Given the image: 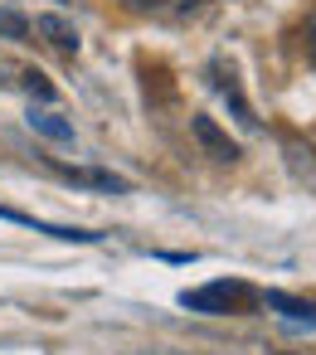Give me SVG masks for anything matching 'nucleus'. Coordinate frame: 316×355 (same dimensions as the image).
<instances>
[{
    "label": "nucleus",
    "mask_w": 316,
    "mask_h": 355,
    "mask_svg": "<svg viewBox=\"0 0 316 355\" xmlns=\"http://www.w3.org/2000/svg\"><path fill=\"white\" fill-rule=\"evenodd\" d=\"M243 302H248V287L243 282H204V287L180 292V306L185 311H200V316H229Z\"/></svg>",
    "instance_id": "nucleus-1"
},
{
    "label": "nucleus",
    "mask_w": 316,
    "mask_h": 355,
    "mask_svg": "<svg viewBox=\"0 0 316 355\" xmlns=\"http://www.w3.org/2000/svg\"><path fill=\"white\" fill-rule=\"evenodd\" d=\"M190 132H195V141L204 146V156H209V161H219V166H234V161L243 156V151H238V141H234L214 117H204V112H195V117H190Z\"/></svg>",
    "instance_id": "nucleus-2"
},
{
    "label": "nucleus",
    "mask_w": 316,
    "mask_h": 355,
    "mask_svg": "<svg viewBox=\"0 0 316 355\" xmlns=\"http://www.w3.org/2000/svg\"><path fill=\"white\" fill-rule=\"evenodd\" d=\"M40 40H49L54 49H64V54H78V30L64 20V15H35V25H30Z\"/></svg>",
    "instance_id": "nucleus-3"
},
{
    "label": "nucleus",
    "mask_w": 316,
    "mask_h": 355,
    "mask_svg": "<svg viewBox=\"0 0 316 355\" xmlns=\"http://www.w3.org/2000/svg\"><path fill=\"white\" fill-rule=\"evenodd\" d=\"M64 180H73V185H93V190H107V195H127L132 185L122 180V175H112V171H78V166H59V161H49Z\"/></svg>",
    "instance_id": "nucleus-4"
},
{
    "label": "nucleus",
    "mask_w": 316,
    "mask_h": 355,
    "mask_svg": "<svg viewBox=\"0 0 316 355\" xmlns=\"http://www.w3.org/2000/svg\"><path fill=\"white\" fill-rule=\"evenodd\" d=\"M272 311H282L287 321H306V326H316V302H301V297H292V292H267L263 297Z\"/></svg>",
    "instance_id": "nucleus-5"
},
{
    "label": "nucleus",
    "mask_w": 316,
    "mask_h": 355,
    "mask_svg": "<svg viewBox=\"0 0 316 355\" xmlns=\"http://www.w3.org/2000/svg\"><path fill=\"white\" fill-rule=\"evenodd\" d=\"M30 127H35L40 137H49V141H73V122H64V117H54V112H30Z\"/></svg>",
    "instance_id": "nucleus-6"
},
{
    "label": "nucleus",
    "mask_w": 316,
    "mask_h": 355,
    "mask_svg": "<svg viewBox=\"0 0 316 355\" xmlns=\"http://www.w3.org/2000/svg\"><path fill=\"white\" fill-rule=\"evenodd\" d=\"M20 83H25V93H30V98H40V103H54V83H49L44 73H35V69H30V73H20Z\"/></svg>",
    "instance_id": "nucleus-7"
},
{
    "label": "nucleus",
    "mask_w": 316,
    "mask_h": 355,
    "mask_svg": "<svg viewBox=\"0 0 316 355\" xmlns=\"http://www.w3.org/2000/svg\"><path fill=\"white\" fill-rule=\"evenodd\" d=\"M0 35H6V40H25L30 35V20L15 15V10H0Z\"/></svg>",
    "instance_id": "nucleus-8"
},
{
    "label": "nucleus",
    "mask_w": 316,
    "mask_h": 355,
    "mask_svg": "<svg viewBox=\"0 0 316 355\" xmlns=\"http://www.w3.org/2000/svg\"><path fill=\"white\" fill-rule=\"evenodd\" d=\"M146 6H156V10H175V15H190V10L204 6V0H146Z\"/></svg>",
    "instance_id": "nucleus-9"
},
{
    "label": "nucleus",
    "mask_w": 316,
    "mask_h": 355,
    "mask_svg": "<svg viewBox=\"0 0 316 355\" xmlns=\"http://www.w3.org/2000/svg\"><path fill=\"white\" fill-rule=\"evenodd\" d=\"M137 6H146V0H137Z\"/></svg>",
    "instance_id": "nucleus-10"
}]
</instances>
